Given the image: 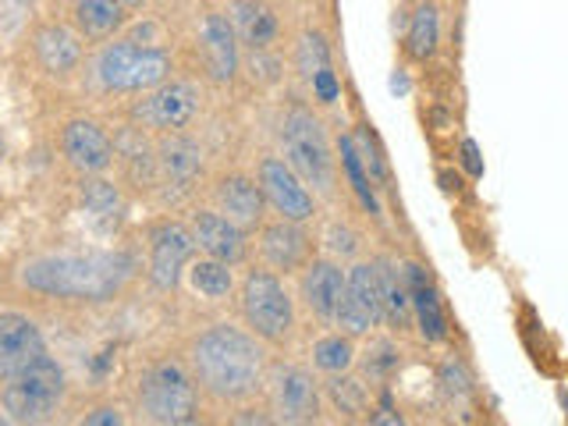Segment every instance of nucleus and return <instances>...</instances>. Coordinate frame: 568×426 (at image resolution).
Segmentation results:
<instances>
[{
  "label": "nucleus",
  "instance_id": "f257e3e1",
  "mask_svg": "<svg viewBox=\"0 0 568 426\" xmlns=\"http://www.w3.org/2000/svg\"><path fill=\"white\" fill-rule=\"evenodd\" d=\"M189 366L203 395L239 405L260 395L271 363H266L263 342L248 327L213 324L192 342Z\"/></svg>",
  "mask_w": 568,
  "mask_h": 426
},
{
  "label": "nucleus",
  "instance_id": "f03ea898",
  "mask_svg": "<svg viewBox=\"0 0 568 426\" xmlns=\"http://www.w3.org/2000/svg\"><path fill=\"white\" fill-rule=\"evenodd\" d=\"M135 260L129 253H47L22 263V288L68 298V302H111L132 281Z\"/></svg>",
  "mask_w": 568,
  "mask_h": 426
},
{
  "label": "nucleus",
  "instance_id": "7ed1b4c3",
  "mask_svg": "<svg viewBox=\"0 0 568 426\" xmlns=\"http://www.w3.org/2000/svg\"><path fill=\"white\" fill-rule=\"evenodd\" d=\"M277 139L281 156L316 192V200L334 203L342 195V164H337L334 139L327 132V121L320 118V106H310L306 100H292L281 111Z\"/></svg>",
  "mask_w": 568,
  "mask_h": 426
},
{
  "label": "nucleus",
  "instance_id": "20e7f679",
  "mask_svg": "<svg viewBox=\"0 0 568 426\" xmlns=\"http://www.w3.org/2000/svg\"><path fill=\"white\" fill-rule=\"evenodd\" d=\"M242 320L263 345L288 348L298 331V298L288 288V277H281L266 266L248 271L242 281Z\"/></svg>",
  "mask_w": 568,
  "mask_h": 426
},
{
  "label": "nucleus",
  "instance_id": "39448f33",
  "mask_svg": "<svg viewBox=\"0 0 568 426\" xmlns=\"http://www.w3.org/2000/svg\"><path fill=\"white\" fill-rule=\"evenodd\" d=\"M68 395V377L64 366L53 359L50 352H43L40 359L29 363L26 369L4 377V390H0V405H4V416L11 423H47L61 413Z\"/></svg>",
  "mask_w": 568,
  "mask_h": 426
},
{
  "label": "nucleus",
  "instance_id": "423d86ee",
  "mask_svg": "<svg viewBox=\"0 0 568 426\" xmlns=\"http://www.w3.org/2000/svg\"><path fill=\"white\" fill-rule=\"evenodd\" d=\"M139 408L150 423L185 426L200 419V384L182 359H160L139 381Z\"/></svg>",
  "mask_w": 568,
  "mask_h": 426
},
{
  "label": "nucleus",
  "instance_id": "0eeeda50",
  "mask_svg": "<svg viewBox=\"0 0 568 426\" xmlns=\"http://www.w3.org/2000/svg\"><path fill=\"white\" fill-rule=\"evenodd\" d=\"M171 71L174 64L168 50L142 47L135 40L106 43L93 61V75L106 93H150L171 79Z\"/></svg>",
  "mask_w": 568,
  "mask_h": 426
},
{
  "label": "nucleus",
  "instance_id": "6e6552de",
  "mask_svg": "<svg viewBox=\"0 0 568 426\" xmlns=\"http://www.w3.org/2000/svg\"><path fill=\"white\" fill-rule=\"evenodd\" d=\"M263 390H266V408H271L274 423L306 426V423H320L327 413L324 384L316 381L313 366L277 359L266 366Z\"/></svg>",
  "mask_w": 568,
  "mask_h": 426
},
{
  "label": "nucleus",
  "instance_id": "1a4fd4ad",
  "mask_svg": "<svg viewBox=\"0 0 568 426\" xmlns=\"http://www.w3.org/2000/svg\"><path fill=\"white\" fill-rule=\"evenodd\" d=\"M334 327L345 331L355 342H366L373 331L384 327V302H381V266L377 253L359 256L348 263L345 277V295L337 306Z\"/></svg>",
  "mask_w": 568,
  "mask_h": 426
},
{
  "label": "nucleus",
  "instance_id": "9d476101",
  "mask_svg": "<svg viewBox=\"0 0 568 426\" xmlns=\"http://www.w3.org/2000/svg\"><path fill=\"white\" fill-rule=\"evenodd\" d=\"M256 185L266 200V210L274 217L284 221H298V224H313L320 217V200L316 192L302 182L295 174V168L277 153H266L256 164Z\"/></svg>",
  "mask_w": 568,
  "mask_h": 426
},
{
  "label": "nucleus",
  "instance_id": "9b49d317",
  "mask_svg": "<svg viewBox=\"0 0 568 426\" xmlns=\"http://www.w3.org/2000/svg\"><path fill=\"white\" fill-rule=\"evenodd\" d=\"M345 277H348V263L324 256V253H316L298 271L295 298L320 327H334L337 306H342V295H345Z\"/></svg>",
  "mask_w": 568,
  "mask_h": 426
},
{
  "label": "nucleus",
  "instance_id": "f8f14e48",
  "mask_svg": "<svg viewBox=\"0 0 568 426\" xmlns=\"http://www.w3.org/2000/svg\"><path fill=\"white\" fill-rule=\"evenodd\" d=\"M320 253V242L310 231V224L298 221H263L260 227V260L266 271H274L281 277H298V271Z\"/></svg>",
  "mask_w": 568,
  "mask_h": 426
},
{
  "label": "nucleus",
  "instance_id": "ddd939ff",
  "mask_svg": "<svg viewBox=\"0 0 568 426\" xmlns=\"http://www.w3.org/2000/svg\"><path fill=\"white\" fill-rule=\"evenodd\" d=\"M135 121L153 132H182L200 114V89L185 79H168L135 103Z\"/></svg>",
  "mask_w": 568,
  "mask_h": 426
},
{
  "label": "nucleus",
  "instance_id": "4468645a",
  "mask_svg": "<svg viewBox=\"0 0 568 426\" xmlns=\"http://www.w3.org/2000/svg\"><path fill=\"white\" fill-rule=\"evenodd\" d=\"M195 235L182 221H156L150 227V281L160 292H174L182 284L189 263L195 260Z\"/></svg>",
  "mask_w": 568,
  "mask_h": 426
},
{
  "label": "nucleus",
  "instance_id": "2eb2a0df",
  "mask_svg": "<svg viewBox=\"0 0 568 426\" xmlns=\"http://www.w3.org/2000/svg\"><path fill=\"white\" fill-rule=\"evenodd\" d=\"M408 295H413V324L423 345H448L452 342V316L444 306V295L437 288V277L423 260H405Z\"/></svg>",
  "mask_w": 568,
  "mask_h": 426
},
{
  "label": "nucleus",
  "instance_id": "dca6fc26",
  "mask_svg": "<svg viewBox=\"0 0 568 426\" xmlns=\"http://www.w3.org/2000/svg\"><path fill=\"white\" fill-rule=\"evenodd\" d=\"M61 153L79 174H103L114 164V142L93 118H71L61 129Z\"/></svg>",
  "mask_w": 568,
  "mask_h": 426
},
{
  "label": "nucleus",
  "instance_id": "f3484780",
  "mask_svg": "<svg viewBox=\"0 0 568 426\" xmlns=\"http://www.w3.org/2000/svg\"><path fill=\"white\" fill-rule=\"evenodd\" d=\"M444 43V8L440 0H413V8L405 11L402 29V58L416 68H426L437 61Z\"/></svg>",
  "mask_w": 568,
  "mask_h": 426
},
{
  "label": "nucleus",
  "instance_id": "a211bd4d",
  "mask_svg": "<svg viewBox=\"0 0 568 426\" xmlns=\"http://www.w3.org/2000/svg\"><path fill=\"white\" fill-rule=\"evenodd\" d=\"M192 235H195V248H200L203 256L224 260L231 266H239L248 256V231L239 227L231 217H224L217 206L195 213Z\"/></svg>",
  "mask_w": 568,
  "mask_h": 426
},
{
  "label": "nucleus",
  "instance_id": "6ab92c4d",
  "mask_svg": "<svg viewBox=\"0 0 568 426\" xmlns=\"http://www.w3.org/2000/svg\"><path fill=\"white\" fill-rule=\"evenodd\" d=\"M156 178L174 192H192L203 178L200 142L182 132H164L156 146Z\"/></svg>",
  "mask_w": 568,
  "mask_h": 426
},
{
  "label": "nucleus",
  "instance_id": "aec40b11",
  "mask_svg": "<svg viewBox=\"0 0 568 426\" xmlns=\"http://www.w3.org/2000/svg\"><path fill=\"white\" fill-rule=\"evenodd\" d=\"M381 266V302H384V331L395 337H413V295H408V277H405V260L395 253H377Z\"/></svg>",
  "mask_w": 568,
  "mask_h": 426
},
{
  "label": "nucleus",
  "instance_id": "412c9836",
  "mask_svg": "<svg viewBox=\"0 0 568 426\" xmlns=\"http://www.w3.org/2000/svg\"><path fill=\"white\" fill-rule=\"evenodd\" d=\"M200 43H203V61L213 82H231L242 68V40L227 14H206L200 26Z\"/></svg>",
  "mask_w": 568,
  "mask_h": 426
},
{
  "label": "nucleus",
  "instance_id": "4be33fe9",
  "mask_svg": "<svg viewBox=\"0 0 568 426\" xmlns=\"http://www.w3.org/2000/svg\"><path fill=\"white\" fill-rule=\"evenodd\" d=\"M47 352L43 331L26 313H0V381L26 369Z\"/></svg>",
  "mask_w": 568,
  "mask_h": 426
},
{
  "label": "nucleus",
  "instance_id": "5701e85b",
  "mask_svg": "<svg viewBox=\"0 0 568 426\" xmlns=\"http://www.w3.org/2000/svg\"><path fill=\"white\" fill-rule=\"evenodd\" d=\"M213 206L245 231H260L266 213H271L256 178H248V174H224L221 182L213 185Z\"/></svg>",
  "mask_w": 568,
  "mask_h": 426
},
{
  "label": "nucleus",
  "instance_id": "b1692460",
  "mask_svg": "<svg viewBox=\"0 0 568 426\" xmlns=\"http://www.w3.org/2000/svg\"><path fill=\"white\" fill-rule=\"evenodd\" d=\"M32 53L47 75L68 79L82 64V32L61 22H47L32 32Z\"/></svg>",
  "mask_w": 568,
  "mask_h": 426
},
{
  "label": "nucleus",
  "instance_id": "393cba45",
  "mask_svg": "<svg viewBox=\"0 0 568 426\" xmlns=\"http://www.w3.org/2000/svg\"><path fill=\"white\" fill-rule=\"evenodd\" d=\"M334 150H337V164H342V182L348 185L352 200L363 206L366 217L384 221V192L373 185V178L359 156V146H355L352 129H342L334 135Z\"/></svg>",
  "mask_w": 568,
  "mask_h": 426
},
{
  "label": "nucleus",
  "instance_id": "a878e982",
  "mask_svg": "<svg viewBox=\"0 0 568 426\" xmlns=\"http://www.w3.org/2000/svg\"><path fill=\"white\" fill-rule=\"evenodd\" d=\"M231 26L248 50L277 47L281 43V14L266 0H231Z\"/></svg>",
  "mask_w": 568,
  "mask_h": 426
},
{
  "label": "nucleus",
  "instance_id": "bb28decb",
  "mask_svg": "<svg viewBox=\"0 0 568 426\" xmlns=\"http://www.w3.org/2000/svg\"><path fill=\"white\" fill-rule=\"evenodd\" d=\"M373 395H377V390H373L369 381L355 369L334 373V377L324 381V402L331 413H337V419H345V423H366L373 408Z\"/></svg>",
  "mask_w": 568,
  "mask_h": 426
},
{
  "label": "nucleus",
  "instance_id": "cd10ccee",
  "mask_svg": "<svg viewBox=\"0 0 568 426\" xmlns=\"http://www.w3.org/2000/svg\"><path fill=\"white\" fill-rule=\"evenodd\" d=\"M355 369L363 373V377L369 381V387H390L395 384V377L402 373V337L395 334H381L373 331L366 337V352L359 355V363H355Z\"/></svg>",
  "mask_w": 568,
  "mask_h": 426
},
{
  "label": "nucleus",
  "instance_id": "c85d7f7f",
  "mask_svg": "<svg viewBox=\"0 0 568 426\" xmlns=\"http://www.w3.org/2000/svg\"><path fill=\"white\" fill-rule=\"evenodd\" d=\"M75 29L82 32V40L89 43H106L124 29L129 22V8L121 0H75Z\"/></svg>",
  "mask_w": 568,
  "mask_h": 426
},
{
  "label": "nucleus",
  "instance_id": "c756f323",
  "mask_svg": "<svg viewBox=\"0 0 568 426\" xmlns=\"http://www.w3.org/2000/svg\"><path fill=\"white\" fill-rule=\"evenodd\" d=\"M359 363V342L348 337L345 331L327 327L324 334L313 337L310 345V366L320 373V377H334V373H348Z\"/></svg>",
  "mask_w": 568,
  "mask_h": 426
},
{
  "label": "nucleus",
  "instance_id": "7c9ffc66",
  "mask_svg": "<svg viewBox=\"0 0 568 426\" xmlns=\"http://www.w3.org/2000/svg\"><path fill=\"white\" fill-rule=\"evenodd\" d=\"M82 210H85V221L93 224L100 235H111L124 217L121 189L103 182L100 174H89V182L82 185Z\"/></svg>",
  "mask_w": 568,
  "mask_h": 426
},
{
  "label": "nucleus",
  "instance_id": "2f4dec72",
  "mask_svg": "<svg viewBox=\"0 0 568 426\" xmlns=\"http://www.w3.org/2000/svg\"><path fill=\"white\" fill-rule=\"evenodd\" d=\"M316 242H320V253H324V256H334V260H342V263H352V260L366 256V239H363V231L355 227L348 217H342V213H334V217H327L324 224H320Z\"/></svg>",
  "mask_w": 568,
  "mask_h": 426
},
{
  "label": "nucleus",
  "instance_id": "473e14b6",
  "mask_svg": "<svg viewBox=\"0 0 568 426\" xmlns=\"http://www.w3.org/2000/svg\"><path fill=\"white\" fill-rule=\"evenodd\" d=\"M292 61H295V71H298V79L302 82H313V75H320L324 68H334V50H331V36L320 29V26H306L298 32V40H295V53H292Z\"/></svg>",
  "mask_w": 568,
  "mask_h": 426
},
{
  "label": "nucleus",
  "instance_id": "72a5a7b5",
  "mask_svg": "<svg viewBox=\"0 0 568 426\" xmlns=\"http://www.w3.org/2000/svg\"><path fill=\"white\" fill-rule=\"evenodd\" d=\"M185 277H189V288L210 302H224L231 292H235V271H231V263L213 260V256L192 260Z\"/></svg>",
  "mask_w": 568,
  "mask_h": 426
},
{
  "label": "nucleus",
  "instance_id": "f704fd0d",
  "mask_svg": "<svg viewBox=\"0 0 568 426\" xmlns=\"http://www.w3.org/2000/svg\"><path fill=\"white\" fill-rule=\"evenodd\" d=\"M437 395L444 405L455 408V413H462V408H469L476 402V381L469 366L462 363L455 352L437 366Z\"/></svg>",
  "mask_w": 568,
  "mask_h": 426
},
{
  "label": "nucleus",
  "instance_id": "c9c22d12",
  "mask_svg": "<svg viewBox=\"0 0 568 426\" xmlns=\"http://www.w3.org/2000/svg\"><path fill=\"white\" fill-rule=\"evenodd\" d=\"M352 135H355V146H359V156H363V164L373 178V185H377L381 192H390V160H387V150H384V142L377 135V129H373V121L369 118H359L352 124Z\"/></svg>",
  "mask_w": 568,
  "mask_h": 426
},
{
  "label": "nucleus",
  "instance_id": "e433bc0d",
  "mask_svg": "<svg viewBox=\"0 0 568 426\" xmlns=\"http://www.w3.org/2000/svg\"><path fill=\"white\" fill-rule=\"evenodd\" d=\"M245 68H248V75H253L256 82H263V85H277L281 75H284V61H281V53L274 47L248 50Z\"/></svg>",
  "mask_w": 568,
  "mask_h": 426
},
{
  "label": "nucleus",
  "instance_id": "4c0bfd02",
  "mask_svg": "<svg viewBox=\"0 0 568 426\" xmlns=\"http://www.w3.org/2000/svg\"><path fill=\"white\" fill-rule=\"evenodd\" d=\"M455 168L469 178V182H479V178L487 174V164H484V153H479V142L473 135H462L458 146H455Z\"/></svg>",
  "mask_w": 568,
  "mask_h": 426
},
{
  "label": "nucleus",
  "instance_id": "58836bf2",
  "mask_svg": "<svg viewBox=\"0 0 568 426\" xmlns=\"http://www.w3.org/2000/svg\"><path fill=\"white\" fill-rule=\"evenodd\" d=\"M310 93H313V106H334L342 100V79H337V71L324 68L320 75H313Z\"/></svg>",
  "mask_w": 568,
  "mask_h": 426
},
{
  "label": "nucleus",
  "instance_id": "ea45409f",
  "mask_svg": "<svg viewBox=\"0 0 568 426\" xmlns=\"http://www.w3.org/2000/svg\"><path fill=\"white\" fill-rule=\"evenodd\" d=\"M437 182H440V189H444V195H466V185H469V178L462 174L458 168H440L437 171Z\"/></svg>",
  "mask_w": 568,
  "mask_h": 426
},
{
  "label": "nucleus",
  "instance_id": "a19ab883",
  "mask_svg": "<svg viewBox=\"0 0 568 426\" xmlns=\"http://www.w3.org/2000/svg\"><path fill=\"white\" fill-rule=\"evenodd\" d=\"M82 423H85V426H121L124 416H121V408H118V405H100V408H93V413H85Z\"/></svg>",
  "mask_w": 568,
  "mask_h": 426
},
{
  "label": "nucleus",
  "instance_id": "79ce46f5",
  "mask_svg": "<svg viewBox=\"0 0 568 426\" xmlns=\"http://www.w3.org/2000/svg\"><path fill=\"white\" fill-rule=\"evenodd\" d=\"M121 4H124V8H129V11H139L142 4H146V0H121Z\"/></svg>",
  "mask_w": 568,
  "mask_h": 426
},
{
  "label": "nucleus",
  "instance_id": "37998d69",
  "mask_svg": "<svg viewBox=\"0 0 568 426\" xmlns=\"http://www.w3.org/2000/svg\"><path fill=\"white\" fill-rule=\"evenodd\" d=\"M0 168H4V139H0Z\"/></svg>",
  "mask_w": 568,
  "mask_h": 426
}]
</instances>
